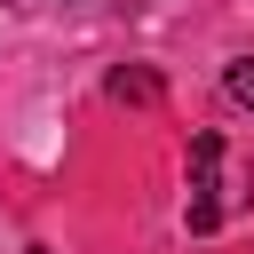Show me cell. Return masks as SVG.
<instances>
[{"label":"cell","mask_w":254,"mask_h":254,"mask_svg":"<svg viewBox=\"0 0 254 254\" xmlns=\"http://www.w3.org/2000/svg\"><path fill=\"white\" fill-rule=\"evenodd\" d=\"M214 167H222V135H190V230H214V222H222V183H214Z\"/></svg>","instance_id":"cell-1"},{"label":"cell","mask_w":254,"mask_h":254,"mask_svg":"<svg viewBox=\"0 0 254 254\" xmlns=\"http://www.w3.org/2000/svg\"><path fill=\"white\" fill-rule=\"evenodd\" d=\"M103 87H111V103H159V95H167V79H159L151 64H119Z\"/></svg>","instance_id":"cell-2"},{"label":"cell","mask_w":254,"mask_h":254,"mask_svg":"<svg viewBox=\"0 0 254 254\" xmlns=\"http://www.w3.org/2000/svg\"><path fill=\"white\" fill-rule=\"evenodd\" d=\"M222 87H230V103H246V111H254V56H238V64L222 71Z\"/></svg>","instance_id":"cell-3"},{"label":"cell","mask_w":254,"mask_h":254,"mask_svg":"<svg viewBox=\"0 0 254 254\" xmlns=\"http://www.w3.org/2000/svg\"><path fill=\"white\" fill-rule=\"evenodd\" d=\"M32 254H56V246H32Z\"/></svg>","instance_id":"cell-4"}]
</instances>
